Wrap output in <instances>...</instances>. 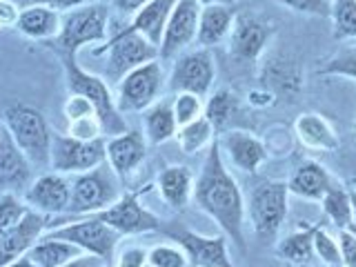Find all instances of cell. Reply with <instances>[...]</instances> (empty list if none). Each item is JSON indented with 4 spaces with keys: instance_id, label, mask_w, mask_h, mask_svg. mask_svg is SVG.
<instances>
[{
    "instance_id": "6da1fadb",
    "label": "cell",
    "mask_w": 356,
    "mask_h": 267,
    "mask_svg": "<svg viewBox=\"0 0 356 267\" xmlns=\"http://www.w3.org/2000/svg\"><path fill=\"white\" fill-rule=\"evenodd\" d=\"M194 200L205 214L225 232V236L245 252V198L243 192L222 161L218 138L207 147L203 167L194 181Z\"/></svg>"
},
{
    "instance_id": "7a4b0ae2",
    "label": "cell",
    "mask_w": 356,
    "mask_h": 267,
    "mask_svg": "<svg viewBox=\"0 0 356 267\" xmlns=\"http://www.w3.org/2000/svg\"><path fill=\"white\" fill-rule=\"evenodd\" d=\"M63 63L65 70V83L70 94L76 96H85L89 103H92L98 111V118L103 122V131L111 136H118V134H125L127 125L125 118L120 116V111L116 107V96L111 94V89L107 81H103L100 76L85 72L76 60V54H56Z\"/></svg>"
},
{
    "instance_id": "3957f363",
    "label": "cell",
    "mask_w": 356,
    "mask_h": 267,
    "mask_svg": "<svg viewBox=\"0 0 356 267\" xmlns=\"http://www.w3.org/2000/svg\"><path fill=\"white\" fill-rule=\"evenodd\" d=\"M109 29V7L103 3H87L63 11L60 31L54 40L42 42L54 54H76L87 44H103Z\"/></svg>"
},
{
    "instance_id": "277c9868",
    "label": "cell",
    "mask_w": 356,
    "mask_h": 267,
    "mask_svg": "<svg viewBox=\"0 0 356 267\" xmlns=\"http://www.w3.org/2000/svg\"><path fill=\"white\" fill-rule=\"evenodd\" d=\"M3 125L9 129L11 138L31 161V165H49L54 129L40 109L31 105H11L3 111Z\"/></svg>"
},
{
    "instance_id": "5b68a950",
    "label": "cell",
    "mask_w": 356,
    "mask_h": 267,
    "mask_svg": "<svg viewBox=\"0 0 356 267\" xmlns=\"http://www.w3.org/2000/svg\"><path fill=\"white\" fill-rule=\"evenodd\" d=\"M245 211L252 220V229L263 241H274L281 232L289 211V189L285 181H261L250 192Z\"/></svg>"
},
{
    "instance_id": "8992f818",
    "label": "cell",
    "mask_w": 356,
    "mask_h": 267,
    "mask_svg": "<svg viewBox=\"0 0 356 267\" xmlns=\"http://www.w3.org/2000/svg\"><path fill=\"white\" fill-rule=\"evenodd\" d=\"M118 181L120 178L111 170L107 161L85 174H76V178L72 181V200L67 214L89 216L94 211H100L111 203H116L122 196L118 189Z\"/></svg>"
},
{
    "instance_id": "52a82bcc",
    "label": "cell",
    "mask_w": 356,
    "mask_h": 267,
    "mask_svg": "<svg viewBox=\"0 0 356 267\" xmlns=\"http://www.w3.org/2000/svg\"><path fill=\"white\" fill-rule=\"evenodd\" d=\"M96 56H107L105 58V76L109 81L120 83L129 72L136 67L152 63L159 58V47L152 44L140 33H122L116 31L114 36L107 38L103 44L94 49Z\"/></svg>"
},
{
    "instance_id": "ba28073f",
    "label": "cell",
    "mask_w": 356,
    "mask_h": 267,
    "mask_svg": "<svg viewBox=\"0 0 356 267\" xmlns=\"http://www.w3.org/2000/svg\"><path fill=\"white\" fill-rule=\"evenodd\" d=\"M42 236L49 238H58V241H67L81 248L85 254H94L98 259H103L105 263H109L114 259L116 245L120 241V234L105 225L103 220H98L94 216H87L81 220H63V222H54L49 225V232L42 234Z\"/></svg>"
},
{
    "instance_id": "9c48e42d",
    "label": "cell",
    "mask_w": 356,
    "mask_h": 267,
    "mask_svg": "<svg viewBox=\"0 0 356 267\" xmlns=\"http://www.w3.org/2000/svg\"><path fill=\"white\" fill-rule=\"evenodd\" d=\"M163 85H165V70L159 58L136 67V70L129 72L118 83V94H116L118 111L120 114L145 111L161 98Z\"/></svg>"
},
{
    "instance_id": "30bf717a",
    "label": "cell",
    "mask_w": 356,
    "mask_h": 267,
    "mask_svg": "<svg viewBox=\"0 0 356 267\" xmlns=\"http://www.w3.org/2000/svg\"><path fill=\"white\" fill-rule=\"evenodd\" d=\"M149 189L152 185L136 189V192H125L116 203H111L109 207L100 211H94V214H89V216H94L98 220H103L105 225L114 227L120 236L161 229V218L140 203V194H147Z\"/></svg>"
},
{
    "instance_id": "8fae6325",
    "label": "cell",
    "mask_w": 356,
    "mask_h": 267,
    "mask_svg": "<svg viewBox=\"0 0 356 267\" xmlns=\"http://www.w3.org/2000/svg\"><path fill=\"white\" fill-rule=\"evenodd\" d=\"M107 161V140H78L67 134L54 131L51 170L58 174H85Z\"/></svg>"
},
{
    "instance_id": "7c38bea8",
    "label": "cell",
    "mask_w": 356,
    "mask_h": 267,
    "mask_svg": "<svg viewBox=\"0 0 356 267\" xmlns=\"http://www.w3.org/2000/svg\"><path fill=\"white\" fill-rule=\"evenodd\" d=\"M200 9L203 7H200L198 0H178L163 31L159 44V60L178 58V54L196 40Z\"/></svg>"
},
{
    "instance_id": "4fadbf2b",
    "label": "cell",
    "mask_w": 356,
    "mask_h": 267,
    "mask_svg": "<svg viewBox=\"0 0 356 267\" xmlns=\"http://www.w3.org/2000/svg\"><path fill=\"white\" fill-rule=\"evenodd\" d=\"M216 78V65H214V56L209 49H196L178 56L174 67H172V76H170V87L174 92H189L203 98L211 85H214Z\"/></svg>"
},
{
    "instance_id": "5bb4252c",
    "label": "cell",
    "mask_w": 356,
    "mask_h": 267,
    "mask_svg": "<svg viewBox=\"0 0 356 267\" xmlns=\"http://www.w3.org/2000/svg\"><path fill=\"white\" fill-rule=\"evenodd\" d=\"M167 236L185 252L192 267H234L227 252V236H200L189 229H172Z\"/></svg>"
},
{
    "instance_id": "9a60e30c",
    "label": "cell",
    "mask_w": 356,
    "mask_h": 267,
    "mask_svg": "<svg viewBox=\"0 0 356 267\" xmlns=\"http://www.w3.org/2000/svg\"><path fill=\"white\" fill-rule=\"evenodd\" d=\"M274 36V25L254 14H236L229 33V54L236 60H256Z\"/></svg>"
},
{
    "instance_id": "2e32d148",
    "label": "cell",
    "mask_w": 356,
    "mask_h": 267,
    "mask_svg": "<svg viewBox=\"0 0 356 267\" xmlns=\"http://www.w3.org/2000/svg\"><path fill=\"white\" fill-rule=\"evenodd\" d=\"M29 209H36L40 214H67L72 200V183L58 172L42 174L25 189V198Z\"/></svg>"
},
{
    "instance_id": "e0dca14e",
    "label": "cell",
    "mask_w": 356,
    "mask_h": 267,
    "mask_svg": "<svg viewBox=\"0 0 356 267\" xmlns=\"http://www.w3.org/2000/svg\"><path fill=\"white\" fill-rule=\"evenodd\" d=\"M33 165L14 143L5 125H0V194H16L31 185Z\"/></svg>"
},
{
    "instance_id": "ac0fdd59",
    "label": "cell",
    "mask_w": 356,
    "mask_h": 267,
    "mask_svg": "<svg viewBox=\"0 0 356 267\" xmlns=\"http://www.w3.org/2000/svg\"><path fill=\"white\" fill-rule=\"evenodd\" d=\"M47 216L36 209H29L16 227H11L5 236H0V267H7L20 256L29 254V250L36 245L44 229H47Z\"/></svg>"
},
{
    "instance_id": "d6986e66",
    "label": "cell",
    "mask_w": 356,
    "mask_h": 267,
    "mask_svg": "<svg viewBox=\"0 0 356 267\" xmlns=\"http://www.w3.org/2000/svg\"><path fill=\"white\" fill-rule=\"evenodd\" d=\"M147 138L138 129H127L125 134L111 136L107 140V163L111 165V170L116 172L120 181L136 170V167L145 161L147 156Z\"/></svg>"
},
{
    "instance_id": "ffe728a7",
    "label": "cell",
    "mask_w": 356,
    "mask_h": 267,
    "mask_svg": "<svg viewBox=\"0 0 356 267\" xmlns=\"http://www.w3.org/2000/svg\"><path fill=\"white\" fill-rule=\"evenodd\" d=\"M218 143H220V152H225L232 165L241 172L254 174L267 159L265 145L256 136H252L250 131H241V129L227 131L225 136L218 138Z\"/></svg>"
},
{
    "instance_id": "44dd1931",
    "label": "cell",
    "mask_w": 356,
    "mask_h": 267,
    "mask_svg": "<svg viewBox=\"0 0 356 267\" xmlns=\"http://www.w3.org/2000/svg\"><path fill=\"white\" fill-rule=\"evenodd\" d=\"M261 81L274 94L296 96L300 92V87H303V74H300L298 60L283 54H274L263 65Z\"/></svg>"
},
{
    "instance_id": "7402d4cb",
    "label": "cell",
    "mask_w": 356,
    "mask_h": 267,
    "mask_svg": "<svg viewBox=\"0 0 356 267\" xmlns=\"http://www.w3.org/2000/svg\"><path fill=\"white\" fill-rule=\"evenodd\" d=\"M332 185H334V178L330 176L325 167L316 161L300 163L287 181L289 194H294L303 200H314V203H321Z\"/></svg>"
},
{
    "instance_id": "603a6c76",
    "label": "cell",
    "mask_w": 356,
    "mask_h": 267,
    "mask_svg": "<svg viewBox=\"0 0 356 267\" xmlns=\"http://www.w3.org/2000/svg\"><path fill=\"white\" fill-rule=\"evenodd\" d=\"M176 3L178 0H149L147 5L140 7L136 14H134L129 25L120 31L122 33H140V36H145L152 44L159 47L165 25H167V20H170V14L176 7Z\"/></svg>"
},
{
    "instance_id": "cb8c5ba5",
    "label": "cell",
    "mask_w": 356,
    "mask_h": 267,
    "mask_svg": "<svg viewBox=\"0 0 356 267\" xmlns=\"http://www.w3.org/2000/svg\"><path fill=\"white\" fill-rule=\"evenodd\" d=\"M60 18L63 14L58 9H54L49 5H38L33 3L25 9H20V16L16 22V29L25 38L47 42L54 40L60 31Z\"/></svg>"
},
{
    "instance_id": "d4e9b609",
    "label": "cell",
    "mask_w": 356,
    "mask_h": 267,
    "mask_svg": "<svg viewBox=\"0 0 356 267\" xmlns=\"http://www.w3.org/2000/svg\"><path fill=\"white\" fill-rule=\"evenodd\" d=\"M234 18H236V9L229 5H209L200 9L198 18V33L196 42L203 49L216 47L222 40L229 38Z\"/></svg>"
},
{
    "instance_id": "484cf974",
    "label": "cell",
    "mask_w": 356,
    "mask_h": 267,
    "mask_svg": "<svg viewBox=\"0 0 356 267\" xmlns=\"http://www.w3.org/2000/svg\"><path fill=\"white\" fill-rule=\"evenodd\" d=\"M161 198L176 211H183L194 196V174L185 165H170L159 174Z\"/></svg>"
},
{
    "instance_id": "4316f807",
    "label": "cell",
    "mask_w": 356,
    "mask_h": 267,
    "mask_svg": "<svg viewBox=\"0 0 356 267\" xmlns=\"http://www.w3.org/2000/svg\"><path fill=\"white\" fill-rule=\"evenodd\" d=\"M294 134L305 145L307 149H321V152H334L339 149V136L332 129L330 122L318 114H303L294 122Z\"/></svg>"
},
{
    "instance_id": "83f0119b",
    "label": "cell",
    "mask_w": 356,
    "mask_h": 267,
    "mask_svg": "<svg viewBox=\"0 0 356 267\" xmlns=\"http://www.w3.org/2000/svg\"><path fill=\"white\" fill-rule=\"evenodd\" d=\"M318 227L309 225V222H300V227L292 232L283 241H278L276 245V256L285 263L292 265H312L316 259L314 254V232Z\"/></svg>"
},
{
    "instance_id": "f1b7e54d",
    "label": "cell",
    "mask_w": 356,
    "mask_h": 267,
    "mask_svg": "<svg viewBox=\"0 0 356 267\" xmlns=\"http://www.w3.org/2000/svg\"><path fill=\"white\" fill-rule=\"evenodd\" d=\"M143 122H145V138L152 145L167 143L170 138L176 136L178 125L174 118L172 109V98L156 100L152 107L143 111Z\"/></svg>"
},
{
    "instance_id": "f546056e",
    "label": "cell",
    "mask_w": 356,
    "mask_h": 267,
    "mask_svg": "<svg viewBox=\"0 0 356 267\" xmlns=\"http://www.w3.org/2000/svg\"><path fill=\"white\" fill-rule=\"evenodd\" d=\"M81 254H85V252L81 248H76V245H72V243L42 236L29 250V259L38 267H60V265L70 263L72 259H76V256H81Z\"/></svg>"
},
{
    "instance_id": "4dcf8cb0",
    "label": "cell",
    "mask_w": 356,
    "mask_h": 267,
    "mask_svg": "<svg viewBox=\"0 0 356 267\" xmlns=\"http://www.w3.org/2000/svg\"><path fill=\"white\" fill-rule=\"evenodd\" d=\"M321 205H323V214H325V218H330V222L339 232L341 229H350V225L354 222L352 203H350V189H345L343 185L334 183L327 189V194L323 196Z\"/></svg>"
},
{
    "instance_id": "1f68e13d",
    "label": "cell",
    "mask_w": 356,
    "mask_h": 267,
    "mask_svg": "<svg viewBox=\"0 0 356 267\" xmlns=\"http://www.w3.org/2000/svg\"><path fill=\"white\" fill-rule=\"evenodd\" d=\"M216 129L209 125V120L205 116H200L198 120L189 122L185 127H178L176 131V140H178V147H181L185 154H196L200 149H205L211 145L216 136Z\"/></svg>"
},
{
    "instance_id": "d6a6232c",
    "label": "cell",
    "mask_w": 356,
    "mask_h": 267,
    "mask_svg": "<svg viewBox=\"0 0 356 267\" xmlns=\"http://www.w3.org/2000/svg\"><path fill=\"white\" fill-rule=\"evenodd\" d=\"M238 109V98L229 89H218V92L207 100L205 105V118L214 129H222L227 125V120L236 114Z\"/></svg>"
},
{
    "instance_id": "836d02e7",
    "label": "cell",
    "mask_w": 356,
    "mask_h": 267,
    "mask_svg": "<svg viewBox=\"0 0 356 267\" xmlns=\"http://www.w3.org/2000/svg\"><path fill=\"white\" fill-rule=\"evenodd\" d=\"M330 18L334 40L356 38V0H334Z\"/></svg>"
},
{
    "instance_id": "e575fe53",
    "label": "cell",
    "mask_w": 356,
    "mask_h": 267,
    "mask_svg": "<svg viewBox=\"0 0 356 267\" xmlns=\"http://www.w3.org/2000/svg\"><path fill=\"white\" fill-rule=\"evenodd\" d=\"M172 109H174V118L178 127H185L189 122L198 120L205 114V103L203 98L189 92H178L172 98Z\"/></svg>"
},
{
    "instance_id": "d590c367",
    "label": "cell",
    "mask_w": 356,
    "mask_h": 267,
    "mask_svg": "<svg viewBox=\"0 0 356 267\" xmlns=\"http://www.w3.org/2000/svg\"><path fill=\"white\" fill-rule=\"evenodd\" d=\"M27 211H29L27 203L20 200L16 194L11 192L0 194V236H5L11 227H16Z\"/></svg>"
},
{
    "instance_id": "8d00e7d4",
    "label": "cell",
    "mask_w": 356,
    "mask_h": 267,
    "mask_svg": "<svg viewBox=\"0 0 356 267\" xmlns=\"http://www.w3.org/2000/svg\"><path fill=\"white\" fill-rule=\"evenodd\" d=\"M314 254L316 259L323 265H330V267H339L343 265L341 261V248H339V238H334L332 234L321 225L314 232Z\"/></svg>"
},
{
    "instance_id": "74e56055",
    "label": "cell",
    "mask_w": 356,
    "mask_h": 267,
    "mask_svg": "<svg viewBox=\"0 0 356 267\" xmlns=\"http://www.w3.org/2000/svg\"><path fill=\"white\" fill-rule=\"evenodd\" d=\"M147 261L154 267H187L189 261L178 245H154L147 250Z\"/></svg>"
},
{
    "instance_id": "f35d334b",
    "label": "cell",
    "mask_w": 356,
    "mask_h": 267,
    "mask_svg": "<svg viewBox=\"0 0 356 267\" xmlns=\"http://www.w3.org/2000/svg\"><path fill=\"white\" fill-rule=\"evenodd\" d=\"M100 134H105V131H103V122H100L98 114L67 120V136H72V138L96 140V138H103Z\"/></svg>"
},
{
    "instance_id": "ab89813d",
    "label": "cell",
    "mask_w": 356,
    "mask_h": 267,
    "mask_svg": "<svg viewBox=\"0 0 356 267\" xmlns=\"http://www.w3.org/2000/svg\"><path fill=\"white\" fill-rule=\"evenodd\" d=\"M321 76H345V78H354L356 81V49H345L339 51L337 56L318 67Z\"/></svg>"
},
{
    "instance_id": "60d3db41",
    "label": "cell",
    "mask_w": 356,
    "mask_h": 267,
    "mask_svg": "<svg viewBox=\"0 0 356 267\" xmlns=\"http://www.w3.org/2000/svg\"><path fill=\"white\" fill-rule=\"evenodd\" d=\"M274 3L283 5L292 11H298V14H307V16L330 18V14H332L330 0H274Z\"/></svg>"
},
{
    "instance_id": "b9f144b4",
    "label": "cell",
    "mask_w": 356,
    "mask_h": 267,
    "mask_svg": "<svg viewBox=\"0 0 356 267\" xmlns=\"http://www.w3.org/2000/svg\"><path fill=\"white\" fill-rule=\"evenodd\" d=\"M89 114H98L96 107L89 103L85 96L70 94V98H67V103H65V116H67V120L81 118V116H89Z\"/></svg>"
},
{
    "instance_id": "7bdbcfd3",
    "label": "cell",
    "mask_w": 356,
    "mask_h": 267,
    "mask_svg": "<svg viewBox=\"0 0 356 267\" xmlns=\"http://www.w3.org/2000/svg\"><path fill=\"white\" fill-rule=\"evenodd\" d=\"M339 248H341V261L345 267H356V236L350 229L339 232Z\"/></svg>"
},
{
    "instance_id": "ee69618b",
    "label": "cell",
    "mask_w": 356,
    "mask_h": 267,
    "mask_svg": "<svg viewBox=\"0 0 356 267\" xmlns=\"http://www.w3.org/2000/svg\"><path fill=\"white\" fill-rule=\"evenodd\" d=\"M147 261V250L145 248H125L116 259V267H145Z\"/></svg>"
},
{
    "instance_id": "f6af8a7d",
    "label": "cell",
    "mask_w": 356,
    "mask_h": 267,
    "mask_svg": "<svg viewBox=\"0 0 356 267\" xmlns=\"http://www.w3.org/2000/svg\"><path fill=\"white\" fill-rule=\"evenodd\" d=\"M20 9L11 0H0V27H16Z\"/></svg>"
},
{
    "instance_id": "bcb514c9",
    "label": "cell",
    "mask_w": 356,
    "mask_h": 267,
    "mask_svg": "<svg viewBox=\"0 0 356 267\" xmlns=\"http://www.w3.org/2000/svg\"><path fill=\"white\" fill-rule=\"evenodd\" d=\"M111 7L118 9L120 14H127V16H134L140 7H145L149 3V0H109Z\"/></svg>"
},
{
    "instance_id": "7dc6e473",
    "label": "cell",
    "mask_w": 356,
    "mask_h": 267,
    "mask_svg": "<svg viewBox=\"0 0 356 267\" xmlns=\"http://www.w3.org/2000/svg\"><path fill=\"white\" fill-rule=\"evenodd\" d=\"M38 5H49L54 9H58L60 14L63 11H70V9H76V7H83L87 3H92V0H36Z\"/></svg>"
},
{
    "instance_id": "c3c4849f",
    "label": "cell",
    "mask_w": 356,
    "mask_h": 267,
    "mask_svg": "<svg viewBox=\"0 0 356 267\" xmlns=\"http://www.w3.org/2000/svg\"><path fill=\"white\" fill-rule=\"evenodd\" d=\"M100 263H105V261L98 259V256H94V254H81V256H76V259H72L70 263H65L60 267H100Z\"/></svg>"
},
{
    "instance_id": "681fc988",
    "label": "cell",
    "mask_w": 356,
    "mask_h": 267,
    "mask_svg": "<svg viewBox=\"0 0 356 267\" xmlns=\"http://www.w3.org/2000/svg\"><path fill=\"white\" fill-rule=\"evenodd\" d=\"M250 103L259 105V107H265V105H274L276 103V94L274 92H252L250 94Z\"/></svg>"
},
{
    "instance_id": "f907efd6",
    "label": "cell",
    "mask_w": 356,
    "mask_h": 267,
    "mask_svg": "<svg viewBox=\"0 0 356 267\" xmlns=\"http://www.w3.org/2000/svg\"><path fill=\"white\" fill-rule=\"evenodd\" d=\"M7 267H38V265L29 259V254H25V256H20V259H16L14 263H9Z\"/></svg>"
},
{
    "instance_id": "816d5d0a",
    "label": "cell",
    "mask_w": 356,
    "mask_h": 267,
    "mask_svg": "<svg viewBox=\"0 0 356 267\" xmlns=\"http://www.w3.org/2000/svg\"><path fill=\"white\" fill-rule=\"evenodd\" d=\"M200 7H209V5H234V3H238V0H198Z\"/></svg>"
},
{
    "instance_id": "f5cc1de1",
    "label": "cell",
    "mask_w": 356,
    "mask_h": 267,
    "mask_svg": "<svg viewBox=\"0 0 356 267\" xmlns=\"http://www.w3.org/2000/svg\"><path fill=\"white\" fill-rule=\"evenodd\" d=\"M350 203H352V216H354V222H356V187L350 189Z\"/></svg>"
},
{
    "instance_id": "db71d44e",
    "label": "cell",
    "mask_w": 356,
    "mask_h": 267,
    "mask_svg": "<svg viewBox=\"0 0 356 267\" xmlns=\"http://www.w3.org/2000/svg\"><path fill=\"white\" fill-rule=\"evenodd\" d=\"M350 232H352L354 236H356V222H352V225H350Z\"/></svg>"
},
{
    "instance_id": "11a10c76",
    "label": "cell",
    "mask_w": 356,
    "mask_h": 267,
    "mask_svg": "<svg viewBox=\"0 0 356 267\" xmlns=\"http://www.w3.org/2000/svg\"><path fill=\"white\" fill-rule=\"evenodd\" d=\"M145 267H154V265H149V263H147V265H145Z\"/></svg>"
},
{
    "instance_id": "9f6ffc18",
    "label": "cell",
    "mask_w": 356,
    "mask_h": 267,
    "mask_svg": "<svg viewBox=\"0 0 356 267\" xmlns=\"http://www.w3.org/2000/svg\"><path fill=\"white\" fill-rule=\"evenodd\" d=\"M354 185H356V178H354Z\"/></svg>"
},
{
    "instance_id": "6f0895ef",
    "label": "cell",
    "mask_w": 356,
    "mask_h": 267,
    "mask_svg": "<svg viewBox=\"0 0 356 267\" xmlns=\"http://www.w3.org/2000/svg\"><path fill=\"white\" fill-rule=\"evenodd\" d=\"M100 267H103V265H100Z\"/></svg>"
}]
</instances>
